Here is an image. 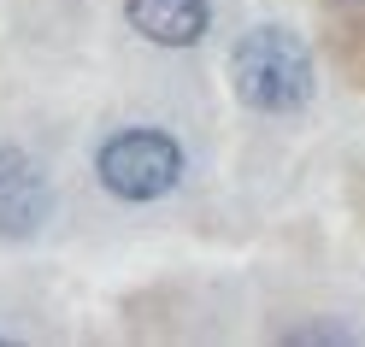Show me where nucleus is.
<instances>
[{
  "instance_id": "obj_4",
  "label": "nucleus",
  "mask_w": 365,
  "mask_h": 347,
  "mask_svg": "<svg viewBox=\"0 0 365 347\" xmlns=\"http://www.w3.org/2000/svg\"><path fill=\"white\" fill-rule=\"evenodd\" d=\"M124 18L135 24V36H148L153 48H195L207 36L212 6L207 0H124Z\"/></svg>"
},
{
  "instance_id": "obj_1",
  "label": "nucleus",
  "mask_w": 365,
  "mask_h": 347,
  "mask_svg": "<svg viewBox=\"0 0 365 347\" xmlns=\"http://www.w3.org/2000/svg\"><path fill=\"white\" fill-rule=\"evenodd\" d=\"M230 83L254 112H301L312 100V59L289 30H247L230 53Z\"/></svg>"
},
{
  "instance_id": "obj_3",
  "label": "nucleus",
  "mask_w": 365,
  "mask_h": 347,
  "mask_svg": "<svg viewBox=\"0 0 365 347\" xmlns=\"http://www.w3.org/2000/svg\"><path fill=\"white\" fill-rule=\"evenodd\" d=\"M48 177L24 147H0V236H30L48 218Z\"/></svg>"
},
{
  "instance_id": "obj_2",
  "label": "nucleus",
  "mask_w": 365,
  "mask_h": 347,
  "mask_svg": "<svg viewBox=\"0 0 365 347\" xmlns=\"http://www.w3.org/2000/svg\"><path fill=\"white\" fill-rule=\"evenodd\" d=\"M95 171L118 200H159L182 177V147L165 130H118L101 142Z\"/></svg>"
}]
</instances>
